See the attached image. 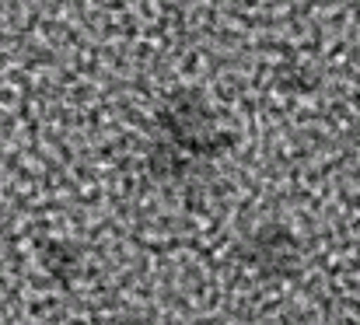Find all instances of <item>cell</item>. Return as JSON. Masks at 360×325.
<instances>
[{
	"mask_svg": "<svg viewBox=\"0 0 360 325\" xmlns=\"http://www.w3.org/2000/svg\"><path fill=\"white\" fill-rule=\"evenodd\" d=\"M228 144V133L221 129L203 95L179 91L158 112V147L150 154V168L165 182H182L210 165L217 154H224Z\"/></svg>",
	"mask_w": 360,
	"mask_h": 325,
	"instance_id": "1",
	"label": "cell"
},
{
	"mask_svg": "<svg viewBox=\"0 0 360 325\" xmlns=\"http://www.w3.org/2000/svg\"><path fill=\"white\" fill-rule=\"evenodd\" d=\"M241 259L259 273V276H290L301 262V248L297 238L280 227V224H262L259 231L248 234V241L241 245Z\"/></svg>",
	"mask_w": 360,
	"mask_h": 325,
	"instance_id": "2",
	"label": "cell"
},
{
	"mask_svg": "<svg viewBox=\"0 0 360 325\" xmlns=\"http://www.w3.org/2000/svg\"><path fill=\"white\" fill-rule=\"evenodd\" d=\"M354 18H357V25H360V0H354Z\"/></svg>",
	"mask_w": 360,
	"mask_h": 325,
	"instance_id": "3",
	"label": "cell"
}]
</instances>
